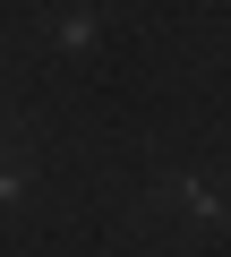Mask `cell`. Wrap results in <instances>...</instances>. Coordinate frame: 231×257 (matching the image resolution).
I'll list each match as a JSON object with an SVG mask.
<instances>
[{"label":"cell","mask_w":231,"mask_h":257,"mask_svg":"<svg viewBox=\"0 0 231 257\" xmlns=\"http://www.w3.org/2000/svg\"><path fill=\"white\" fill-rule=\"evenodd\" d=\"M52 43H60V52H94V43H103V9H60V18H52Z\"/></svg>","instance_id":"cell-2"},{"label":"cell","mask_w":231,"mask_h":257,"mask_svg":"<svg viewBox=\"0 0 231 257\" xmlns=\"http://www.w3.org/2000/svg\"><path fill=\"white\" fill-rule=\"evenodd\" d=\"M154 214H180L197 231H231V189H214L205 172H154Z\"/></svg>","instance_id":"cell-1"}]
</instances>
